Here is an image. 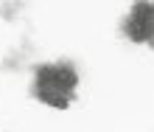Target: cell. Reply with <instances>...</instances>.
Masks as SVG:
<instances>
[{"instance_id":"7a4b0ae2","label":"cell","mask_w":154,"mask_h":132,"mask_svg":"<svg viewBox=\"0 0 154 132\" xmlns=\"http://www.w3.org/2000/svg\"><path fill=\"white\" fill-rule=\"evenodd\" d=\"M121 34L129 42H140V45H154V3L151 0H137L129 14L123 17Z\"/></svg>"},{"instance_id":"3957f363","label":"cell","mask_w":154,"mask_h":132,"mask_svg":"<svg viewBox=\"0 0 154 132\" xmlns=\"http://www.w3.org/2000/svg\"><path fill=\"white\" fill-rule=\"evenodd\" d=\"M25 0H6L3 6H0V14L6 17V20H14V8H23Z\"/></svg>"},{"instance_id":"6da1fadb","label":"cell","mask_w":154,"mask_h":132,"mask_svg":"<svg viewBox=\"0 0 154 132\" xmlns=\"http://www.w3.org/2000/svg\"><path fill=\"white\" fill-rule=\"evenodd\" d=\"M79 70L73 62H48L34 68L31 96L53 110H67L76 99Z\"/></svg>"}]
</instances>
